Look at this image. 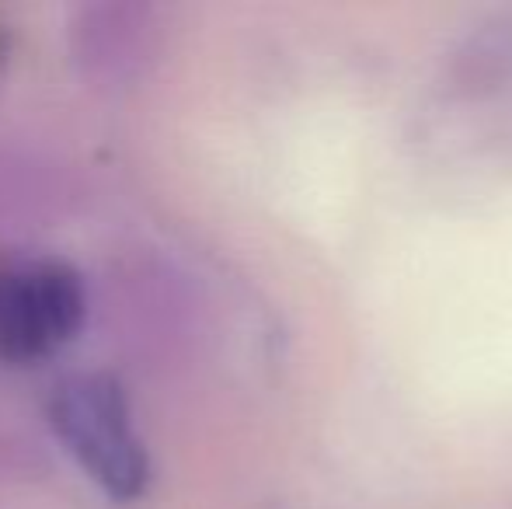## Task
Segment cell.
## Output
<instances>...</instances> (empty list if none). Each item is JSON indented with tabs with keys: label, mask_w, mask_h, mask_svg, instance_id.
I'll return each mask as SVG.
<instances>
[{
	"label": "cell",
	"mask_w": 512,
	"mask_h": 509,
	"mask_svg": "<svg viewBox=\"0 0 512 509\" xmlns=\"http://www.w3.org/2000/svg\"><path fill=\"white\" fill-rule=\"evenodd\" d=\"M49 419L67 450L112 499H136L147 485V450L112 377H74L56 387Z\"/></svg>",
	"instance_id": "obj_1"
},
{
	"label": "cell",
	"mask_w": 512,
	"mask_h": 509,
	"mask_svg": "<svg viewBox=\"0 0 512 509\" xmlns=\"http://www.w3.org/2000/svg\"><path fill=\"white\" fill-rule=\"evenodd\" d=\"M84 307V283L67 262L0 269V360H46L77 335Z\"/></svg>",
	"instance_id": "obj_2"
}]
</instances>
